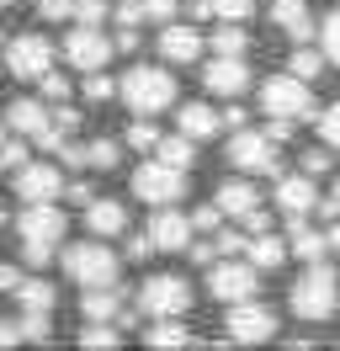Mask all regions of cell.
<instances>
[{
  "label": "cell",
  "mask_w": 340,
  "mask_h": 351,
  "mask_svg": "<svg viewBox=\"0 0 340 351\" xmlns=\"http://www.w3.org/2000/svg\"><path fill=\"white\" fill-rule=\"evenodd\" d=\"M48 308H21L11 319H0V346H42L48 341Z\"/></svg>",
  "instance_id": "9a60e30c"
},
{
  "label": "cell",
  "mask_w": 340,
  "mask_h": 351,
  "mask_svg": "<svg viewBox=\"0 0 340 351\" xmlns=\"http://www.w3.org/2000/svg\"><path fill=\"white\" fill-rule=\"evenodd\" d=\"M160 138H165V133L154 128L149 117H138V123L127 128V149H138V154H154V149H160Z\"/></svg>",
  "instance_id": "d590c367"
},
{
  "label": "cell",
  "mask_w": 340,
  "mask_h": 351,
  "mask_svg": "<svg viewBox=\"0 0 340 351\" xmlns=\"http://www.w3.org/2000/svg\"><path fill=\"white\" fill-rule=\"evenodd\" d=\"M5 69L16 75V80H42L48 69H53V48L42 32H16L11 43H5Z\"/></svg>",
  "instance_id": "30bf717a"
},
{
  "label": "cell",
  "mask_w": 340,
  "mask_h": 351,
  "mask_svg": "<svg viewBox=\"0 0 340 351\" xmlns=\"http://www.w3.org/2000/svg\"><path fill=\"white\" fill-rule=\"evenodd\" d=\"M191 223H197L202 234H218V223H223V202H218V197H212V202H202V208L191 213Z\"/></svg>",
  "instance_id": "60d3db41"
},
{
  "label": "cell",
  "mask_w": 340,
  "mask_h": 351,
  "mask_svg": "<svg viewBox=\"0 0 340 351\" xmlns=\"http://www.w3.org/2000/svg\"><path fill=\"white\" fill-rule=\"evenodd\" d=\"M202 86L208 96H245L250 90V69H245V53H212V64L202 69Z\"/></svg>",
  "instance_id": "5bb4252c"
},
{
  "label": "cell",
  "mask_w": 340,
  "mask_h": 351,
  "mask_svg": "<svg viewBox=\"0 0 340 351\" xmlns=\"http://www.w3.org/2000/svg\"><path fill=\"white\" fill-rule=\"evenodd\" d=\"M117 271H123V261L106 250V245H64V277L80 287H117Z\"/></svg>",
  "instance_id": "5b68a950"
},
{
  "label": "cell",
  "mask_w": 340,
  "mask_h": 351,
  "mask_svg": "<svg viewBox=\"0 0 340 351\" xmlns=\"http://www.w3.org/2000/svg\"><path fill=\"white\" fill-rule=\"evenodd\" d=\"M218 128H223V112H212L208 101H191V107H181V133H191V138H212Z\"/></svg>",
  "instance_id": "484cf974"
},
{
  "label": "cell",
  "mask_w": 340,
  "mask_h": 351,
  "mask_svg": "<svg viewBox=\"0 0 340 351\" xmlns=\"http://www.w3.org/2000/svg\"><path fill=\"white\" fill-rule=\"evenodd\" d=\"M287 240H293V256H298V261H324V250H330V234L308 229V223H303V213H293Z\"/></svg>",
  "instance_id": "cb8c5ba5"
},
{
  "label": "cell",
  "mask_w": 340,
  "mask_h": 351,
  "mask_svg": "<svg viewBox=\"0 0 340 351\" xmlns=\"http://www.w3.org/2000/svg\"><path fill=\"white\" fill-rule=\"evenodd\" d=\"M255 277H260V266L250 261H212L208 266V293L212 304H245V298H255Z\"/></svg>",
  "instance_id": "9c48e42d"
},
{
  "label": "cell",
  "mask_w": 340,
  "mask_h": 351,
  "mask_svg": "<svg viewBox=\"0 0 340 351\" xmlns=\"http://www.w3.org/2000/svg\"><path fill=\"white\" fill-rule=\"evenodd\" d=\"M218 250H223V256H245L250 240H245V234H234V229H218Z\"/></svg>",
  "instance_id": "c3c4849f"
},
{
  "label": "cell",
  "mask_w": 340,
  "mask_h": 351,
  "mask_svg": "<svg viewBox=\"0 0 340 351\" xmlns=\"http://www.w3.org/2000/svg\"><path fill=\"white\" fill-rule=\"evenodd\" d=\"M38 86H42V101H48V107H59V101H69V90H75L69 80H64V75H53V69L42 75Z\"/></svg>",
  "instance_id": "ab89813d"
},
{
  "label": "cell",
  "mask_w": 340,
  "mask_h": 351,
  "mask_svg": "<svg viewBox=\"0 0 340 351\" xmlns=\"http://www.w3.org/2000/svg\"><path fill=\"white\" fill-rule=\"evenodd\" d=\"M27 144H32L27 133L5 128V149H0V171H5V176H16L21 165H32V160H27Z\"/></svg>",
  "instance_id": "f546056e"
},
{
  "label": "cell",
  "mask_w": 340,
  "mask_h": 351,
  "mask_svg": "<svg viewBox=\"0 0 340 351\" xmlns=\"http://www.w3.org/2000/svg\"><path fill=\"white\" fill-rule=\"evenodd\" d=\"M5 128L27 133V138L38 144L42 133L53 128V112H48V101H42V96H16V101L5 107Z\"/></svg>",
  "instance_id": "e0dca14e"
},
{
  "label": "cell",
  "mask_w": 340,
  "mask_h": 351,
  "mask_svg": "<svg viewBox=\"0 0 340 351\" xmlns=\"http://www.w3.org/2000/svg\"><path fill=\"white\" fill-rule=\"evenodd\" d=\"M229 160L245 176H276V138L271 133H255V128H239L229 138Z\"/></svg>",
  "instance_id": "8fae6325"
},
{
  "label": "cell",
  "mask_w": 340,
  "mask_h": 351,
  "mask_svg": "<svg viewBox=\"0 0 340 351\" xmlns=\"http://www.w3.org/2000/svg\"><path fill=\"white\" fill-rule=\"evenodd\" d=\"M80 346H96V351H112V346H123V335L106 325V319H85L80 330Z\"/></svg>",
  "instance_id": "e575fe53"
},
{
  "label": "cell",
  "mask_w": 340,
  "mask_h": 351,
  "mask_svg": "<svg viewBox=\"0 0 340 351\" xmlns=\"http://www.w3.org/2000/svg\"><path fill=\"white\" fill-rule=\"evenodd\" d=\"M314 181H319V176H308V171L276 176V208H287V219H293V213H308V208H319Z\"/></svg>",
  "instance_id": "d6986e66"
},
{
  "label": "cell",
  "mask_w": 340,
  "mask_h": 351,
  "mask_svg": "<svg viewBox=\"0 0 340 351\" xmlns=\"http://www.w3.org/2000/svg\"><path fill=\"white\" fill-rule=\"evenodd\" d=\"M75 22L101 27V22H106V0H75Z\"/></svg>",
  "instance_id": "ee69618b"
},
{
  "label": "cell",
  "mask_w": 340,
  "mask_h": 351,
  "mask_svg": "<svg viewBox=\"0 0 340 351\" xmlns=\"http://www.w3.org/2000/svg\"><path fill=\"white\" fill-rule=\"evenodd\" d=\"M144 11H149V22H160V27L175 22V0H144Z\"/></svg>",
  "instance_id": "bcb514c9"
},
{
  "label": "cell",
  "mask_w": 340,
  "mask_h": 351,
  "mask_svg": "<svg viewBox=\"0 0 340 351\" xmlns=\"http://www.w3.org/2000/svg\"><path fill=\"white\" fill-rule=\"evenodd\" d=\"M319 48H324V53H330V64L340 69V11L324 16V27H319Z\"/></svg>",
  "instance_id": "8d00e7d4"
},
{
  "label": "cell",
  "mask_w": 340,
  "mask_h": 351,
  "mask_svg": "<svg viewBox=\"0 0 340 351\" xmlns=\"http://www.w3.org/2000/svg\"><path fill=\"white\" fill-rule=\"evenodd\" d=\"M85 229L96 234V240H117L127 234V202L123 197H96L85 208Z\"/></svg>",
  "instance_id": "ac0fdd59"
},
{
  "label": "cell",
  "mask_w": 340,
  "mask_h": 351,
  "mask_svg": "<svg viewBox=\"0 0 340 351\" xmlns=\"http://www.w3.org/2000/svg\"><path fill=\"white\" fill-rule=\"evenodd\" d=\"M112 48H117V38H106V32H96V27L75 22V32L64 38V59L80 69V75H90V69H106Z\"/></svg>",
  "instance_id": "7c38bea8"
},
{
  "label": "cell",
  "mask_w": 340,
  "mask_h": 351,
  "mask_svg": "<svg viewBox=\"0 0 340 351\" xmlns=\"http://www.w3.org/2000/svg\"><path fill=\"white\" fill-rule=\"evenodd\" d=\"M212 197L223 202V213H229V219H245V213H255V208H260V197H255L250 181H223Z\"/></svg>",
  "instance_id": "d4e9b609"
},
{
  "label": "cell",
  "mask_w": 340,
  "mask_h": 351,
  "mask_svg": "<svg viewBox=\"0 0 340 351\" xmlns=\"http://www.w3.org/2000/svg\"><path fill=\"white\" fill-rule=\"evenodd\" d=\"M123 101L127 112H138V117H154V112H170L175 107V75L160 64H138L123 75Z\"/></svg>",
  "instance_id": "3957f363"
},
{
  "label": "cell",
  "mask_w": 340,
  "mask_h": 351,
  "mask_svg": "<svg viewBox=\"0 0 340 351\" xmlns=\"http://www.w3.org/2000/svg\"><path fill=\"white\" fill-rule=\"evenodd\" d=\"M287 308H293L303 325H330L335 319V308H340V282H335V271L324 261H308V271L293 282V293H287Z\"/></svg>",
  "instance_id": "7a4b0ae2"
},
{
  "label": "cell",
  "mask_w": 340,
  "mask_h": 351,
  "mask_svg": "<svg viewBox=\"0 0 340 351\" xmlns=\"http://www.w3.org/2000/svg\"><path fill=\"white\" fill-rule=\"evenodd\" d=\"M53 123H59L64 133H80V107H69V101H59V107H53Z\"/></svg>",
  "instance_id": "681fc988"
},
{
  "label": "cell",
  "mask_w": 340,
  "mask_h": 351,
  "mask_svg": "<svg viewBox=\"0 0 340 351\" xmlns=\"http://www.w3.org/2000/svg\"><path fill=\"white\" fill-rule=\"evenodd\" d=\"M324 213H330V219H340V176H335V186H330V202H324Z\"/></svg>",
  "instance_id": "9f6ffc18"
},
{
  "label": "cell",
  "mask_w": 340,
  "mask_h": 351,
  "mask_svg": "<svg viewBox=\"0 0 340 351\" xmlns=\"http://www.w3.org/2000/svg\"><path fill=\"white\" fill-rule=\"evenodd\" d=\"M117 160H123L117 138H90L85 144V171H117Z\"/></svg>",
  "instance_id": "f1b7e54d"
},
{
  "label": "cell",
  "mask_w": 340,
  "mask_h": 351,
  "mask_svg": "<svg viewBox=\"0 0 340 351\" xmlns=\"http://www.w3.org/2000/svg\"><path fill=\"white\" fill-rule=\"evenodd\" d=\"M202 48H208V38L186 22H170L165 32H160V59H165V64H197Z\"/></svg>",
  "instance_id": "2e32d148"
},
{
  "label": "cell",
  "mask_w": 340,
  "mask_h": 351,
  "mask_svg": "<svg viewBox=\"0 0 340 351\" xmlns=\"http://www.w3.org/2000/svg\"><path fill=\"white\" fill-rule=\"evenodd\" d=\"M212 16L218 22H245V16H255V0H212Z\"/></svg>",
  "instance_id": "f35d334b"
},
{
  "label": "cell",
  "mask_w": 340,
  "mask_h": 351,
  "mask_svg": "<svg viewBox=\"0 0 340 351\" xmlns=\"http://www.w3.org/2000/svg\"><path fill=\"white\" fill-rule=\"evenodd\" d=\"M149 250H160L154 234H127V261H149Z\"/></svg>",
  "instance_id": "7dc6e473"
},
{
  "label": "cell",
  "mask_w": 340,
  "mask_h": 351,
  "mask_svg": "<svg viewBox=\"0 0 340 351\" xmlns=\"http://www.w3.org/2000/svg\"><path fill=\"white\" fill-rule=\"evenodd\" d=\"M186 256H191L197 266H212L218 256H223V250H218V234H212V240H191V250H186Z\"/></svg>",
  "instance_id": "f6af8a7d"
},
{
  "label": "cell",
  "mask_w": 340,
  "mask_h": 351,
  "mask_svg": "<svg viewBox=\"0 0 340 351\" xmlns=\"http://www.w3.org/2000/svg\"><path fill=\"white\" fill-rule=\"evenodd\" d=\"M123 293L117 287H85L80 298V319H106V325H123Z\"/></svg>",
  "instance_id": "44dd1931"
},
{
  "label": "cell",
  "mask_w": 340,
  "mask_h": 351,
  "mask_svg": "<svg viewBox=\"0 0 340 351\" xmlns=\"http://www.w3.org/2000/svg\"><path fill=\"white\" fill-rule=\"evenodd\" d=\"M324 234H330V250H340V219L330 223V229H324Z\"/></svg>",
  "instance_id": "6f0895ef"
},
{
  "label": "cell",
  "mask_w": 340,
  "mask_h": 351,
  "mask_svg": "<svg viewBox=\"0 0 340 351\" xmlns=\"http://www.w3.org/2000/svg\"><path fill=\"white\" fill-rule=\"evenodd\" d=\"M11 192H16V202H53V197H64V176L48 160H32V165H21L11 176Z\"/></svg>",
  "instance_id": "4fadbf2b"
},
{
  "label": "cell",
  "mask_w": 340,
  "mask_h": 351,
  "mask_svg": "<svg viewBox=\"0 0 340 351\" xmlns=\"http://www.w3.org/2000/svg\"><path fill=\"white\" fill-rule=\"evenodd\" d=\"M186 171L181 165H170V160H160V154H149L144 165L133 171V197L138 202H154V208H175V202L186 197Z\"/></svg>",
  "instance_id": "277c9868"
},
{
  "label": "cell",
  "mask_w": 340,
  "mask_h": 351,
  "mask_svg": "<svg viewBox=\"0 0 340 351\" xmlns=\"http://www.w3.org/2000/svg\"><path fill=\"white\" fill-rule=\"evenodd\" d=\"M260 112L266 117H314V90H308V80L303 75H271L266 86H260Z\"/></svg>",
  "instance_id": "8992f818"
},
{
  "label": "cell",
  "mask_w": 340,
  "mask_h": 351,
  "mask_svg": "<svg viewBox=\"0 0 340 351\" xmlns=\"http://www.w3.org/2000/svg\"><path fill=\"white\" fill-rule=\"evenodd\" d=\"M319 138H324L330 149H340V101H335V107H324V112H319Z\"/></svg>",
  "instance_id": "b9f144b4"
},
{
  "label": "cell",
  "mask_w": 340,
  "mask_h": 351,
  "mask_svg": "<svg viewBox=\"0 0 340 351\" xmlns=\"http://www.w3.org/2000/svg\"><path fill=\"white\" fill-rule=\"evenodd\" d=\"M85 101H112V96H123V80H112V75H101V69H90L80 80Z\"/></svg>",
  "instance_id": "d6a6232c"
},
{
  "label": "cell",
  "mask_w": 340,
  "mask_h": 351,
  "mask_svg": "<svg viewBox=\"0 0 340 351\" xmlns=\"http://www.w3.org/2000/svg\"><path fill=\"white\" fill-rule=\"evenodd\" d=\"M138 308H144L149 319H181L191 308V282L175 277V271H160V277H149L138 287Z\"/></svg>",
  "instance_id": "52a82bcc"
},
{
  "label": "cell",
  "mask_w": 340,
  "mask_h": 351,
  "mask_svg": "<svg viewBox=\"0 0 340 351\" xmlns=\"http://www.w3.org/2000/svg\"><path fill=\"white\" fill-rule=\"evenodd\" d=\"M11 229H16L21 261H27V266H48V261H53V250L64 245V234H69V219H64L53 202H27V213H16Z\"/></svg>",
  "instance_id": "6da1fadb"
},
{
  "label": "cell",
  "mask_w": 340,
  "mask_h": 351,
  "mask_svg": "<svg viewBox=\"0 0 340 351\" xmlns=\"http://www.w3.org/2000/svg\"><path fill=\"white\" fill-rule=\"evenodd\" d=\"M144 346H197V335H191L181 319H154L144 330Z\"/></svg>",
  "instance_id": "4316f807"
},
{
  "label": "cell",
  "mask_w": 340,
  "mask_h": 351,
  "mask_svg": "<svg viewBox=\"0 0 340 351\" xmlns=\"http://www.w3.org/2000/svg\"><path fill=\"white\" fill-rule=\"evenodd\" d=\"M324 64H330V53H324V48H303V43H298L293 59H287V69L303 75V80H319V69H324Z\"/></svg>",
  "instance_id": "4dcf8cb0"
},
{
  "label": "cell",
  "mask_w": 340,
  "mask_h": 351,
  "mask_svg": "<svg viewBox=\"0 0 340 351\" xmlns=\"http://www.w3.org/2000/svg\"><path fill=\"white\" fill-rule=\"evenodd\" d=\"M11 298H16L21 308H53V304H59V293L42 282V277H21V287L11 293Z\"/></svg>",
  "instance_id": "83f0119b"
},
{
  "label": "cell",
  "mask_w": 340,
  "mask_h": 351,
  "mask_svg": "<svg viewBox=\"0 0 340 351\" xmlns=\"http://www.w3.org/2000/svg\"><path fill=\"white\" fill-rule=\"evenodd\" d=\"M245 117H250L245 107H229V112H223V128H234V133H239V128H245Z\"/></svg>",
  "instance_id": "11a10c76"
},
{
  "label": "cell",
  "mask_w": 340,
  "mask_h": 351,
  "mask_svg": "<svg viewBox=\"0 0 340 351\" xmlns=\"http://www.w3.org/2000/svg\"><path fill=\"white\" fill-rule=\"evenodd\" d=\"M38 22H75V0H38Z\"/></svg>",
  "instance_id": "7bdbcfd3"
},
{
  "label": "cell",
  "mask_w": 340,
  "mask_h": 351,
  "mask_svg": "<svg viewBox=\"0 0 340 351\" xmlns=\"http://www.w3.org/2000/svg\"><path fill=\"white\" fill-rule=\"evenodd\" d=\"M117 5H123V0H117Z\"/></svg>",
  "instance_id": "91938a15"
},
{
  "label": "cell",
  "mask_w": 340,
  "mask_h": 351,
  "mask_svg": "<svg viewBox=\"0 0 340 351\" xmlns=\"http://www.w3.org/2000/svg\"><path fill=\"white\" fill-rule=\"evenodd\" d=\"M223 330H229V346H266V341H276V314L245 298V304H229Z\"/></svg>",
  "instance_id": "ba28073f"
},
{
  "label": "cell",
  "mask_w": 340,
  "mask_h": 351,
  "mask_svg": "<svg viewBox=\"0 0 340 351\" xmlns=\"http://www.w3.org/2000/svg\"><path fill=\"white\" fill-rule=\"evenodd\" d=\"M271 22L293 38V43H308V38H319L314 32V16H308V5L303 0H276L271 5Z\"/></svg>",
  "instance_id": "7402d4cb"
},
{
  "label": "cell",
  "mask_w": 340,
  "mask_h": 351,
  "mask_svg": "<svg viewBox=\"0 0 340 351\" xmlns=\"http://www.w3.org/2000/svg\"><path fill=\"white\" fill-rule=\"evenodd\" d=\"M191 144H197V138H191V133H175V138H160V160H170V165H181V171H191V160H197V149H191Z\"/></svg>",
  "instance_id": "1f68e13d"
},
{
  "label": "cell",
  "mask_w": 340,
  "mask_h": 351,
  "mask_svg": "<svg viewBox=\"0 0 340 351\" xmlns=\"http://www.w3.org/2000/svg\"><path fill=\"white\" fill-rule=\"evenodd\" d=\"M245 229H250V234H266V229H271V219L255 208V213H245Z\"/></svg>",
  "instance_id": "db71d44e"
},
{
  "label": "cell",
  "mask_w": 340,
  "mask_h": 351,
  "mask_svg": "<svg viewBox=\"0 0 340 351\" xmlns=\"http://www.w3.org/2000/svg\"><path fill=\"white\" fill-rule=\"evenodd\" d=\"M21 287V266H0V293H16Z\"/></svg>",
  "instance_id": "f5cc1de1"
},
{
  "label": "cell",
  "mask_w": 340,
  "mask_h": 351,
  "mask_svg": "<svg viewBox=\"0 0 340 351\" xmlns=\"http://www.w3.org/2000/svg\"><path fill=\"white\" fill-rule=\"evenodd\" d=\"M293 123H298V117H271V123H266V133H271L276 144H287V138H293Z\"/></svg>",
  "instance_id": "816d5d0a"
},
{
  "label": "cell",
  "mask_w": 340,
  "mask_h": 351,
  "mask_svg": "<svg viewBox=\"0 0 340 351\" xmlns=\"http://www.w3.org/2000/svg\"><path fill=\"white\" fill-rule=\"evenodd\" d=\"M245 48H250V32H245L239 22H223L218 32H212V53H245Z\"/></svg>",
  "instance_id": "836d02e7"
},
{
  "label": "cell",
  "mask_w": 340,
  "mask_h": 351,
  "mask_svg": "<svg viewBox=\"0 0 340 351\" xmlns=\"http://www.w3.org/2000/svg\"><path fill=\"white\" fill-rule=\"evenodd\" d=\"M149 234H154V245H160V250H191L197 223L181 219L175 208H160V213H154V223H149Z\"/></svg>",
  "instance_id": "ffe728a7"
},
{
  "label": "cell",
  "mask_w": 340,
  "mask_h": 351,
  "mask_svg": "<svg viewBox=\"0 0 340 351\" xmlns=\"http://www.w3.org/2000/svg\"><path fill=\"white\" fill-rule=\"evenodd\" d=\"M64 197L80 202V208H90V202H96V186H90V181H69V186H64Z\"/></svg>",
  "instance_id": "f907efd6"
},
{
  "label": "cell",
  "mask_w": 340,
  "mask_h": 351,
  "mask_svg": "<svg viewBox=\"0 0 340 351\" xmlns=\"http://www.w3.org/2000/svg\"><path fill=\"white\" fill-rule=\"evenodd\" d=\"M287 250H293V240H282V234H250V250H245V261L260 266V271H276V266L287 261Z\"/></svg>",
  "instance_id": "603a6c76"
},
{
  "label": "cell",
  "mask_w": 340,
  "mask_h": 351,
  "mask_svg": "<svg viewBox=\"0 0 340 351\" xmlns=\"http://www.w3.org/2000/svg\"><path fill=\"white\" fill-rule=\"evenodd\" d=\"M0 5H16V0H0Z\"/></svg>",
  "instance_id": "680465c9"
},
{
  "label": "cell",
  "mask_w": 340,
  "mask_h": 351,
  "mask_svg": "<svg viewBox=\"0 0 340 351\" xmlns=\"http://www.w3.org/2000/svg\"><path fill=\"white\" fill-rule=\"evenodd\" d=\"M330 165H335V149H330V144H319V149H303V154H298V171H308V176H324Z\"/></svg>",
  "instance_id": "74e56055"
}]
</instances>
